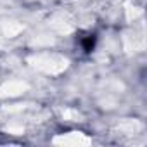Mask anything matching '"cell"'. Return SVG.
I'll use <instances>...</instances> for the list:
<instances>
[{
  "label": "cell",
  "mask_w": 147,
  "mask_h": 147,
  "mask_svg": "<svg viewBox=\"0 0 147 147\" xmlns=\"http://www.w3.org/2000/svg\"><path fill=\"white\" fill-rule=\"evenodd\" d=\"M94 45H95V36H94V35L87 36V38L83 40V49H85L87 52H90V50L94 49Z\"/></svg>",
  "instance_id": "cell-1"
}]
</instances>
